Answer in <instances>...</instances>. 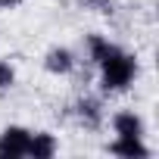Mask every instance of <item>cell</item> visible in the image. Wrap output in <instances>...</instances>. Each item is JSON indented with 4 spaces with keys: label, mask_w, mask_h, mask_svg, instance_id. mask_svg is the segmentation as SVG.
<instances>
[{
    "label": "cell",
    "mask_w": 159,
    "mask_h": 159,
    "mask_svg": "<svg viewBox=\"0 0 159 159\" xmlns=\"http://www.w3.org/2000/svg\"><path fill=\"white\" fill-rule=\"evenodd\" d=\"M31 128L25 125H7L0 131V159H25L28 156Z\"/></svg>",
    "instance_id": "7a4b0ae2"
},
{
    "label": "cell",
    "mask_w": 159,
    "mask_h": 159,
    "mask_svg": "<svg viewBox=\"0 0 159 159\" xmlns=\"http://www.w3.org/2000/svg\"><path fill=\"white\" fill-rule=\"evenodd\" d=\"M109 44H112V41H109V38H103V34H88V41H84V47H88V59H91V62H97V59L109 50Z\"/></svg>",
    "instance_id": "ba28073f"
},
{
    "label": "cell",
    "mask_w": 159,
    "mask_h": 159,
    "mask_svg": "<svg viewBox=\"0 0 159 159\" xmlns=\"http://www.w3.org/2000/svg\"><path fill=\"white\" fill-rule=\"evenodd\" d=\"M109 125H112V134H116V137H143V134H147V122H143V116L134 112V109H119V112H112Z\"/></svg>",
    "instance_id": "5b68a950"
},
{
    "label": "cell",
    "mask_w": 159,
    "mask_h": 159,
    "mask_svg": "<svg viewBox=\"0 0 159 159\" xmlns=\"http://www.w3.org/2000/svg\"><path fill=\"white\" fill-rule=\"evenodd\" d=\"M81 10H91V13H112L116 0H75Z\"/></svg>",
    "instance_id": "30bf717a"
},
{
    "label": "cell",
    "mask_w": 159,
    "mask_h": 159,
    "mask_svg": "<svg viewBox=\"0 0 159 159\" xmlns=\"http://www.w3.org/2000/svg\"><path fill=\"white\" fill-rule=\"evenodd\" d=\"M59 153V140L53 131H31L28 140V159H53Z\"/></svg>",
    "instance_id": "52a82bcc"
},
{
    "label": "cell",
    "mask_w": 159,
    "mask_h": 159,
    "mask_svg": "<svg viewBox=\"0 0 159 159\" xmlns=\"http://www.w3.org/2000/svg\"><path fill=\"white\" fill-rule=\"evenodd\" d=\"M19 3H25V0H0V10H16Z\"/></svg>",
    "instance_id": "8fae6325"
},
{
    "label": "cell",
    "mask_w": 159,
    "mask_h": 159,
    "mask_svg": "<svg viewBox=\"0 0 159 159\" xmlns=\"http://www.w3.org/2000/svg\"><path fill=\"white\" fill-rule=\"evenodd\" d=\"M16 84V66L10 59H0V91H10Z\"/></svg>",
    "instance_id": "9c48e42d"
},
{
    "label": "cell",
    "mask_w": 159,
    "mask_h": 159,
    "mask_svg": "<svg viewBox=\"0 0 159 159\" xmlns=\"http://www.w3.org/2000/svg\"><path fill=\"white\" fill-rule=\"evenodd\" d=\"M112 156H122V159H147L153 150L143 143V137H112L109 147H106Z\"/></svg>",
    "instance_id": "8992f818"
},
{
    "label": "cell",
    "mask_w": 159,
    "mask_h": 159,
    "mask_svg": "<svg viewBox=\"0 0 159 159\" xmlns=\"http://www.w3.org/2000/svg\"><path fill=\"white\" fill-rule=\"evenodd\" d=\"M94 66H97L100 94H125L134 84V78H137V59H134V53H128L119 44H109V50Z\"/></svg>",
    "instance_id": "6da1fadb"
},
{
    "label": "cell",
    "mask_w": 159,
    "mask_h": 159,
    "mask_svg": "<svg viewBox=\"0 0 159 159\" xmlns=\"http://www.w3.org/2000/svg\"><path fill=\"white\" fill-rule=\"evenodd\" d=\"M72 112H75L78 125H84L88 131H100V128H103V122H106L103 100H100V97H91V94L78 97V100H75V106H72Z\"/></svg>",
    "instance_id": "3957f363"
},
{
    "label": "cell",
    "mask_w": 159,
    "mask_h": 159,
    "mask_svg": "<svg viewBox=\"0 0 159 159\" xmlns=\"http://www.w3.org/2000/svg\"><path fill=\"white\" fill-rule=\"evenodd\" d=\"M75 66H78V56H75L72 47H50V50L44 53V72L53 75V78H66V75H72Z\"/></svg>",
    "instance_id": "277c9868"
}]
</instances>
